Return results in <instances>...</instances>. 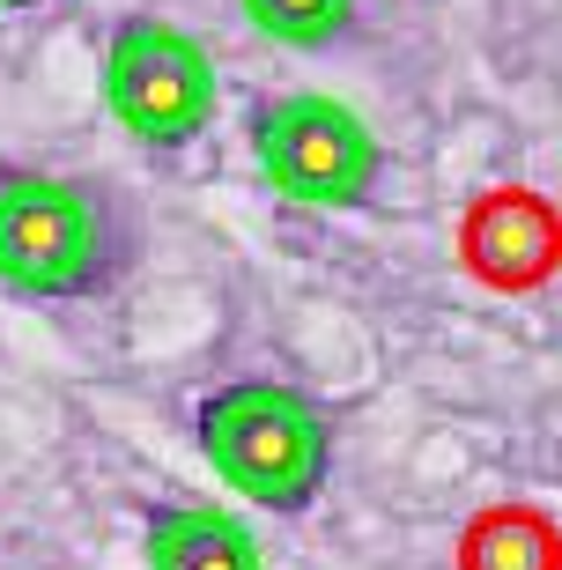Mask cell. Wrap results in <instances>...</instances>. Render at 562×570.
I'll return each instance as SVG.
<instances>
[{"label":"cell","instance_id":"cell-1","mask_svg":"<svg viewBox=\"0 0 562 570\" xmlns=\"http://www.w3.org/2000/svg\"><path fill=\"white\" fill-rule=\"evenodd\" d=\"M200 452L245 504L304 511L326 482V423L289 385H223L200 401Z\"/></svg>","mask_w":562,"mask_h":570},{"label":"cell","instance_id":"cell-2","mask_svg":"<svg viewBox=\"0 0 562 570\" xmlns=\"http://www.w3.org/2000/svg\"><path fill=\"white\" fill-rule=\"evenodd\" d=\"M105 105L134 141L186 148L215 119V60L178 22L134 16L105 45Z\"/></svg>","mask_w":562,"mask_h":570},{"label":"cell","instance_id":"cell-3","mask_svg":"<svg viewBox=\"0 0 562 570\" xmlns=\"http://www.w3.org/2000/svg\"><path fill=\"white\" fill-rule=\"evenodd\" d=\"M252 156L267 186L304 208H355L377 186V134L326 89H296L252 111Z\"/></svg>","mask_w":562,"mask_h":570},{"label":"cell","instance_id":"cell-4","mask_svg":"<svg viewBox=\"0 0 562 570\" xmlns=\"http://www.w3.org/2000/svg\"><path fill=\"white\" fill-rule=\"evenodd\" d=\"M105 230L75 186L38 170H0V282L22 296H75L97 275Z\"/></svg>","mask_w":562,"mask_h":570},{"label":"cell","instance_id":"cell-5","mask_svg":"<svg viewBox=\"0 0 562 570\" xmlns=\"http://www.w3.org/2000/svg\"><path fill=\"white\" fill-rule=\"evenodd\" d=\"M148 570H267L245 519L208 504H178L148 527Z\"/></svg>","mask_w":562,"mask_h":570},{"label":"cell","instance_id":"cell-6","mask_svg":"<svg viewBox=\"0 0 562 570\" xmlns=\"http://www.w3.org/2000/svg\"><path fill=\"white\" fill-rule=\"evenodd\" d=\"M355 0H245V22L274 45H334Z\"/></svg>","mask_w":562,"mask_h":570},{"label":"cell","instance_id":"cell-7","mask_svg":"<svg viewBox=\"0 0 562 570\" xmlns=\"http://www.w3.org/2000/svg\"><path fill=\"white\" fill-rule=\"evenodd\" d=\"M0 8H30V0H0Z\"/></svg>","mask_w":562,"mask_h":570}]
</instances>
